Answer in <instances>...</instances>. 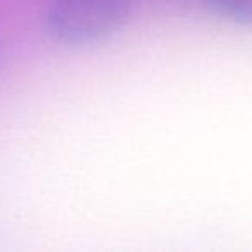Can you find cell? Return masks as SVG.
I'll list each match as a JSON object with an SVG mask.
<instances>
[{
  "instance_id": "1",
  "label": "cell",
  "mask_w": 252,
  "mask_h": 252,
  "mask_svg": "<svg viewBox=\"0 0 252 252\" xmlns=\"http://www.w3.org/2000/svg\"><path fill=\"white\" fill-rule=\"evenodd\" d=\"M128 14L130 0H52L45 28L61 45H90L118 32Z\"/></svg>"
},
{
  "instance_id": "2",
  "label": "cell",
  "mask_w": 252,
  "mask_h": 252,
  "mask_svg": "<svg viewBox=\"0 0 252 252\" xmlns=\"http://www.w3.org/2000/svg\"><path fill=\"white\" fill-rule=\"evenodd\" d=\"M214 14L240 25H252V0H207Z\"/></svg>"
}]
</instances>
